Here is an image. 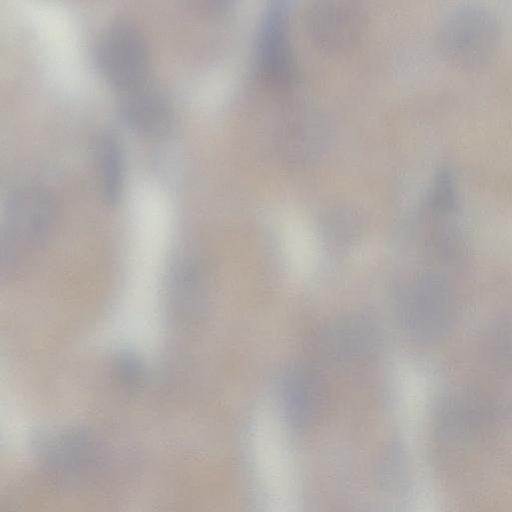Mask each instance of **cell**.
Returning a JSON list of instances; mask_svg holds the SVG:
<instances>
[{
    "mask_svg": "<svg viewBox=\"0 0 512 512\" xmlns=\"http://www.w3.org/2000/svg\"><path fill=\"white\" fill-rule=\"evenodd\" d=\"M328 136V125L317 108L306 102H291L279 121L278 152L286 162L303 165L322 153Z\"/></svg>",
    "mask_w": 512,
    "mask_h": 512,
    "instance_id": "8992f818",
    "label": "cell"
},
{
    "mask_svg": "<svg viewBox=\"0 0 512 512\" xmlns=\"http://www.w3.org/2000/svg\"><path fill=\"white\" fill-rule=\"evenodd\" d=\"M54 218V202L46 190L26 186L9 194L2 221V273L12 271L23 248L39 246L47 239Z\"/></svg>",
    "mask_w": 512,
    "mask_h": 512,
    "instance_id": "6da1fadb",
    "label": "cell"
},
{
    "mask_svg": "<svg viewBox=\"0 0 512 512\" xmlns=\"http://www.w3.org/2000/svg\"><path fill=\"white\" fill-rule=\"evenodd\" d=\"M114 375L122 388L130 392L138 390L144 380L141 358L130 350L119 352L114 360Z\"/></svg>",
    "mask_w": 512,
    "mask_h": 512,
    "instance_id": "4fadbf2b",
    "label": "cell"
},
{
    "mask_svg": "<svg viewBox=\"0 0 512 512\" xmlns=\"http://www.w3.org/2000/svg\"><path fill=\"white\" fill-rule=\"evenodd\" d=\"M120 114L129 127L146 135L163 133L172 117L165 96L146 84L122 94Z\"/></svg>",
    "mask_w": 512,
    "mask_h": 512,
    "instance_id": "ba28073f",
    "label": "cell"
},
{
    "mask_svg": "<svg viewBox=\"0 0 512 512\" xmlns=\"http://www.w3.org/2000/svg\"><path fill=\"white\" fill-rule=\"evenodd\" d=\"M43 456L50 469L75 474L97 464L100 450L95 439L86 432L71 431L46 444Z\"/></svg>",
    "mask_w": 512,
    "mask_h": 512,
    "instance_id": "9c48e42d",
    "label": "cell"
},
{
    "mask_svg": "<svg viewBox=\"0 0 512 512\" xmlns=\"http://www.w3.org/2000/svg\"><path fill=\"white\" fill-rule=\"evenodd\" d=\"M307 25L318 46L329 51H342L361 39L366 14L352 0H318L308 10Z\"/></svg>",
    "mask_w": 512,
    "mask_h": 512,
    "instance_id": "52a82bcc",
    "label": "cell"
},
{
    "mask_svg": "<svg viewBox=\"0 0 512 512\" xmlns=\"http://www.w3.org/2000/svg\"><path fill=\"white\" fill-rule=\"evenodd\" d=\"M499 40L495 17L486 8L465 4L451 10L439 29L444 54L462 66L485 63L494 53Z\"/></svg>",
    "mask_w": 512,
    "mask_h": 512,
    "instance_id": "3957f363",
    "label": "cell"
},
{
    "mask_svg": "<svg viewBox=\"0 0 512 512\" xmlns=\"http://www.w3.org/2000/svg\"><path fill=\"white\" fill-rule=\"evenodd\" d=\"M101 192L106 202L116 205L124 191V157L115 134L105 132L98 143Z\"/></svg>",
    "mask_w": 512,
    "mask_h": 512,
    "instance_id": "30bf717a",
    "label": "cell"
},
{
    "mask_svg": "<svg viewBox=\"0 0 512 512\" xmlns=\"http://www.w3.org/2000/svg\"><path fill=\"white\" fill-rule=\"evenodd\" d=\"M493 345L497 357L512 366V316L503 319L496 327Z\"/></svg>",
    "mask_w": 512,
    "mask_h": 512,
    "instance_id": "5bb4252c",
    "label": "cell"
},
{
    "mask_svg": "<svg viewBox=\"0 0 512 512\" xmlns=\"http://www.w3.org/2000/svg\"><path fill=\"white\" fill-rule=\"evenodd\" d=\"M95 63L103 78L122 94L146 84L147 46L140 31L127 19L114 20L95 49Z\"/></svg>",
    "mask_w": 512,
    "mask_h": 512,
    "instance_id": "7a4b0ae2",
    "label": "cell"
},
{
    "mask_svg": "<svg viewBox=\"0 0 512 512\" xmlns=\"http://www.w3.org/2000/svg\"><path fill=\"white\" fill-rule=\"evenodd\" d=\"M403 309L410 331L424 340L441 338L453 325L454 297L447 283L437 277L415 282L407 291Z\"/></svg>",
    "mask_w": 512,
    "mask_h": 512,
    "instance_id": "5b68a950",
    "label": "cell"
},
{
    "mask_svg": "<svg viewBox=\"0 0 512 512\" xmlns=\"http://www.w3.org/2000/svg\"><path fill=\"white\" fill-rule=\"evenodd\" d=\"M456 202L457 190L454 177L449 170L442 168L432 181L426 206L430 213L442 216L451 213Z\"/></svg>",
    "mask_w": 512,
    "mask_h": 512,
    "instance_id": "8fae6325",
    "label": "cell"
},
{
    "mask_svg": "<svg viewBox=\"0 0 512 512\" xmlns=\"http://www.w3.org/2000/svg\"><path fill=\"white\" fill-rule=\"evenodd\" d=\"M285 252L291 268L300 275L309 274L318 259L315 241L307 234L291 235L286 242Z\"/></svg>",
    "mask_w": 512,
    "mask_h": 512,
    "instance_id": "7c38bea8",
    "label": "cell"
},
{
    "mask_svg": "<svg viewBox=\"0 0 512 512\" xmlns=\"http://www.w3.org/2000/svg\"><path fill=\"white\" fill-rule=\"evenodd\" d=\"M257 59L259 70L270 85L287 89L297 80L286 1L274 0L265 9L257 39Z\"/></svg>",
    "mask_w": 512,
    "mask_h": 512,
    "instance_id": "277c9868",
    "label": "cell"
}]
</instances>
